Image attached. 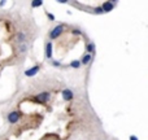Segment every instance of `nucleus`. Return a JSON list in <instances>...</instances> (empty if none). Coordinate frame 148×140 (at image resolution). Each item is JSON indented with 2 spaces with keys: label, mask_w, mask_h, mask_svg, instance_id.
<instances>
[{
  "label": "nucleus",
  "mask_w": 148,
  "mask_h": 140,
  "mask_svg": "<svg viewBox=\"0 0 148 140\" xmlns=\"http://www.w3.org/2000/svg\"><path fill=\"white\" fill-rule=\"evenodd\" d=\"M64 29H65V25L64 23H60V25H57L56 27H53L51 30V33H49V39H56V38H59L60 35L62 34V31H64Z\"/></svg>",
  "instance_id": "nucleus-1"
},
{
  "label": "nucleus",
  "mask_w": 148,
  "mask_h": 140,
  "mask_svg": "<svg viewBox=\"0 0 148 140\" xmlns=\"http://www.w3.org/2000/svg\"><path fill=\"white\" fill-rule=\"evenodd\" d=\"M33 100H35V101H38V102H47L51 100V94H49L48 91L40 92V94H38L36 96H34Z\"/></svg>",
  "instance_id": "nucleus-2"
},
{
  "label": "nucleus",
  "mask_w": 148,
  "mask_h": 140,
  "mask_svg": "<svg viewBox=\"0 0 148 140\" xmlns=\"http://www.w3.org/2000/svg\"><path fill=\"white\" fill-rule=\"evenodd\" d=\"M20 118H21L20 112H17V110H12V112L8 114V122L9 123H17L18 121H20Z\"/></svg>",
  "instance_id": "nucleus-3"
},
{
  "label": "nucleus",
  "mask_w": 148,
  "mask_h": 140,
  "mask_svg": "<svg viewBox=\"0 0 148 140\" xmlns=\"http://www.w3.org/2000/svg\"><path fill=\"white\" fill-rule=\"evenodd\" d=\"M116 4H117V3H116V1H105L104 4L101 5L103 13H109V12H112V10L114 9Z\"/></svg>",
  "instance_id": "nucleus-4"
},
{
  "label": "nucleus",
  "mask_w": 148,
  "mask_h": 140,
  "mask_svg": "<svg viewBox=\"0 0 148 140\" xmlns=\"http://www.w3.org/2000/svg\"><path fill=\"white\" fill-rule=\"evenodd\" d=\"M39 69H40V66H39V65H35V66H33V68H30V69L25 70V75L29 76V78H31V76H34V75H36V74H38Z\"/></svg>",
  "instance_id": "nucleus-5"
},
{
  "label": "nucleus",
  "mask_w": 148,
  "mask_h": 140,
  "mask_svg": "<svg viewBox=\"0 0 148 140\" xmlns=\"http://www.w3.org/2000/svg\"><path fill=\"white\" fill-rule=\"evenodd\" d=\"M62 97H64V100H66V101H72L73 97H74L72 89H69V88L62 89Z\"/></svg>",
  "instance_id": "nucleus-6"
},
{
  "label": "nucleus",
  "mask_w": 148,
  "mask_h": 140,
  "mask_svg": "<svg viewBox=\"0 0 148 140\" xmlns=\"http://www.w3.org/2000/svg\"><path fill=\"white\" fill-rule=\"evenodd\" d=\"M52 43L51 42H48V43L46 44V57L47 59H52Z\"/></svg>",
  "instance_id": "nucleus-7"
},
{
  "label": "nucleus",
  "mask_w": 148,
  "mask_h": 140,
  "mask_svg": "<svg viewBox=\"0 0 148 140\" xmlns=\"http://www.w3.org/2000/svg\"><path fill=\"white\" fill-rule=\"evenodd\" d=\"M91 61H92V55L87 53V55H84V56L82 57V60L79 62H81V64H83V65H88Z\"/></svg>",
  "instance_id": "nucleus-8"
},
{
  "label": "nucleus",
  "mask_w": 148,
  "mask_h": 140,
  "mask_svg": "<svg viewBox=\"0 0 148 140\" xmlns=\"http://www.w3.org/2000/svg\"><path fill=\"white\" fill-rule=\"evenodd\" d=\"M25 40H26V35L23 33H18L17 35H16V42H17V43L22 44Z\"/></svg>",
  "instance_id": "nucleus-9"
},
{
  "label": "nucleus",
  "mask_w": 148,
  "mask_h": 140,
  "mask_svg": "<svg viewBox=\"0 0 148 140\" xmlns=\"http://www.w3.org/2000/svg\"><path fill=\"white\" fill-rule=\"evenodd\" d=\"M70 66H72L73 69H79V66H81V62H79V60H73V61L70 62Z\"/></svg>",
  "instance_id": "nucleus-10"
},
{
  "label": "nucleus",
  "mask_w": 148,
  "mask_h": 140,
  "mask_svg": "<svg viewBox=\"0 0 148 140\" xmlns=\"http://www.w3.org/2000/svg\"><path fill=\"white\" fill-rule=\"evenodd\" d=\"M42 5H43V1H42V0H34V1H31V7H34V8L42 7Z\"/></svg>",
  "instance_id": "nucleus-11"
},
{
  "label": "nucleus",
  "mask_w": 148,
  "mask_h": 140,
  "mask_svg": "<svg viewBox=\"0 0 148 140\" xmlns=\"http://www.w3.org/2000/svg\"><path fill=\"white\" fill-rule=\"evenodd\" d=\"M86 49L90 52V55H91L92 52L95 51V44H94V43H88V44L86 46Z\"/></svg>",
  "instance_id": "nucleus-12"
},
{
  "label": "nucleus",
  "mask_w": 148,
  "mask_h": 140,
  "mask_svg": "<svg viewBox=\"0 0 148 140\" xmlns=\"http://www.w3.org/2000/svg\"><path fill=\"white\" fill-rule=\"evenodd\" d=\"M18 48H20V52H26V51H27V46H26L25 43L20 44V47H18Z\"/></svg>",
  "instance_id": "nucleus-13"
},
{
  "label": "nucleus",
  "mask_w": 148,
  "mask_h": 140,
  "mask_svg": "<svg viewBox=\"0 0 148 140\" xmlns=\"http://www.w3.org/2000/svg\"><path fill=\"white\" fill-rule=\"evenodd\" d=\"M94 12L96 13V14H101V13H103L101 7H96V8H95V9H94Z\"/></svg>",
  "instance_id": "nucleus-14"
},
{
  "label": "nucleus",
  "mask_w": 148,
  "mask_h": 140,
  "mask_svg": "<svg viewBox=\"0 0 148 140\" xmlns=\"http://www.w3.org/2000/svg\"><path fill=\"white\" fill-rule=\"evenodd\" d=\"M47 16H48V20L49 21H55V16L52 14V13H47Z\"/></svg>",
  "instance_id": "nucleus-15"
},
{
  "label": "nucleus",
  "mask_w": 148,
  "mask_h": 140,
  "mask_svg": "<svg viewBox=\"0 0 148 140\" xmlns=\"http://www.w3.org/2000/svg\"><path fill=\"white\" fill-rule=\"evenodd\" d=\"M52 65H53V66H60V65H61V62H60V61H55V60H53V61H52Z\"/></svg>",
  "instance_id": "nucleus-16"
},
{
  "label": "nucleus",
  "mask_w": 148,
  "mask_h": 140,
  "mask_svg": "<svg viewBox=\"0 0 148 140\" xmlns=\"http://www.w3.org/2000/svg\"><path fill=\"white\" fill-rule=\"evenodd\" d=\"M73 34H74V35H79V34H81V30H78V29H74Z\"/></svg>",
  "instance_id": "nucleus-17"
},
{
  "label": "nucleus",
  "mask_w": 148,
  "mask_h": 140,
  "mask_svg": "<svg viewBox=\"0 0 148 140\" xmlns=\"http://www.w3.org/2000/svg\"><path fill=\"white\" fill-rule=\"evenodd\" d=\"M130 140H139V139H138V136H135V135H131V136H130Z\"/></svg>",
  "instance_id": "nucleus-18"
},
{
  "label": "nucleus",
  "mask_w": 148,
  "mask_h": 140,
  "mask_svg": "<svg viewBox=\"0 0 148 140\" xmlns=\"http://www.w3.org/2000/svg\"><path fill=\"white\" fill-rule=\"evenodd\" d=\"M5 4V1H4V0H3V1H0V7H3V5H4Z\"/></svg>",
  "instance_id": "nucleus-19"
}]
</instances>
